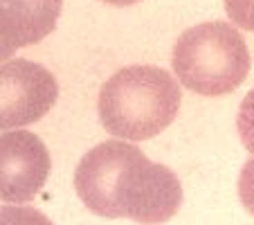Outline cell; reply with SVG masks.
I'll use <instances>...</instances> for the list:
<instances>
[{
  "instance_id": "obj_1",
  "label": "cell",
  "mask_w": 254,
  "mask_h": 225,
  "mask_svg": "<svg viewBox=\"0 0 254 225\" xmlns=\"http://www.w3.org/2000/svg\"><path fill=\"white\" fill-rule=\"evenodd\" d=\"M74 189L92 214L142 225L167 223L183 205L176 173L122 140L97 144L79 160Z\"/></svg>"
},
{
  "instance_id": "obj_2",
  "label": "cell",
  "mask_w": 254,
  "mask_h": 225,
  "mask_svg": "<svg viewBox=\"0 0 254 225\" xmlns=\"http://www.w3.org/2000/svg\"><path fill=\"white\" fill-rule=\"evenodd\" d=\"M180 83L155 66H128L101 86L99 120L111 135L130 142L162 133L178 115Z\"/></svg>"
},
{
  "instance_id": "obj_3",
  "label": "cell",
  "mask_w": 254,
  "mask_h": 225,
  "mask_svg": "<svg viewBox=\"0 0 254 225\" xmlns=\"http://www.w3.org/2000/svg\"><path fill=\"white\" fill-rule=\"evenodd\" d=\"M171 63L183 86L205 97L234 92L252 66L241 32L221 20L200 23L180 34Z\"/></svg>"
},
{
  "instance_id": "obj_4",
  "label": "cell",
  "mask_w": 254,
  "mask_h": 225,
  "mask_svg": "<svg viewBox=\"0 0 254 225\" xmlns=\"http://www.w3.org/2000/svg\"><path fill=\"white\" fill-rule=\"evenodd\" d=\"M59 97L57 77L41 63L9 59L0 63V131L43 120Z\"/></svg>"
},
{
  "instance_id": "obj_5",
  "label": "cell",
  "mask_w": 254,
  "mask_h": 225,
  "mask_svg": "<svg viewBox=\"0 0 254 225\" xmlns=\"http://www.w3.org/2000/svg\"><path fill=\"white\" fill-rule=\"evenodd\" d=\"M50 151L36 133L7 131L0 135V201L23 205L39 196L50 176Z\"/></svg>"
},
{
  "instance_id": "obj_6",
  "label": "cell",
  "mask_w": 254,
  "mask_h": 225,
  "mask_svg": "<svg viewBox=\"0 0 254 225\" xmlns=\"http://www.w3.org/2000/svg\"><path fill=\"white\" fill-rule=\"evenodd\" d=\"M63 0H0V41L11 50L36 45L54 32Z\"/></svg>"
},
{
  "instance_id": "obj_7",
  "label": "cell",
  "mask_w": 254,
  "mask_h": 225,
  "mask_svg": "<svg viewBox=\"0 0 254 225\" xmlns=\"http://www.w3.org/2000/svg\"><path fill=\"white\" fill-rule=\"evenodd\" d=\"M0 225H52V221L36 207L5 205L0 207Z\"/></svg>"
},
{
  "instance_id": "obj_8",
  "label": "cell",
  "mask_w": 254,
  "mask_h": 225,
  "mask_svg": "<svg viewBox=\"0 0 254 225\" xmlns=\"http://www.w3.org/2000/svg\"><path fill=\"white\" fill-rule=\"evenodd\" d=\"M236 129H239L243 147L254 155V88L241 101L239 117H236Z\"/></svg>"
},
{
  "instance_id": "obj_9",
  "label": "cell",
  "mask_w": 254,
  "mask_h": 225,
  "mask_svg": "<svg viewBox=\"0 0 254 225\" xmlns=\"http://www.w3.org/2000/svg\"><path fill=\"white\" fill-rule=\"evenodd\" d=\"M225 11L241 29L254 32V0H225Z\"/></svg>"
},
{
  "instance_id": "obj_10",
  "label": "cell",
  "mask_w": 254,
  "mask_h": 225,
  "mask_svg": "<svg viewBox=\"0 0 254 225\" xmlns=\"http://www.w3.org/2000/svg\"><path fill=\"white\" fill-rule=\"evenodd\" d=\"M239 198L243 203V207L254 214V158H250L243 164L239 176Z\"/></svg>"
},
{
  "instance_id": "obj_11",
  "label": "cell",
  "mask_w": 254,
  "mask_h": 225,
  "mask_svg": "<svg viewBox=\"0 0 254 225\" xmlns=\"http://www.w3.org/2000/svg\"><path fill=\"white\" fill-rule=\"evenodd\" d=\"M16 54V50H11L9 45H5L0 41V63H5V59H11Z\"/></svg>"
},
{
  "instance_id": "obj_12",
  "label": "cell",
  "mask_w": 254,
  "mask_h": 225,
  "mask_svg": "<svg viewBox=\"0 0 254 225\" xmlns=\"http://www.w3.org/2000/svg\"><path fill=\"white\" fill-rule=\"evenodd\" d=\"M106 5H113V7H128V5H135L139 0H101Z\"/></svg>"
}]
</instances>
